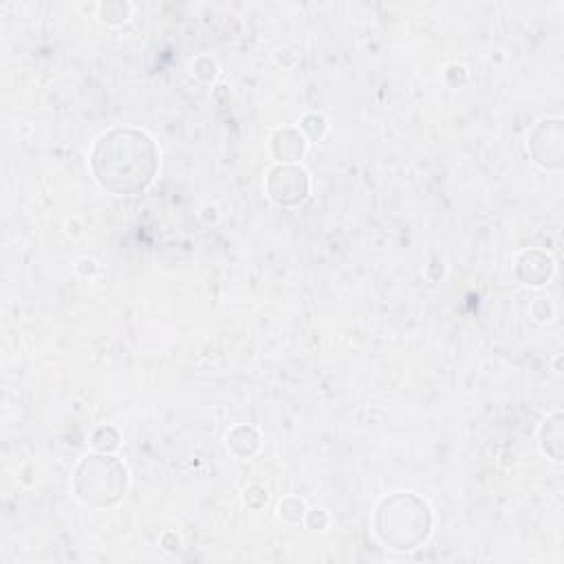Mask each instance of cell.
<instances>
[{"mask_svg": "<svg viewBox=\"0 0 564 564\" xmlns=\"http://www.w3.org/2000/svg\"><path fill=\"white\" fill-rule=\"evenodd\" d=\"M152 143L145 134L130 132V130H117L110 132L108 137H101L95 154H93V165L97 172V178L115 192H137L141 189L154 172V156L145 159H134L139 152L148 150Z\"/></svg>", "mask_w": 564, "mask_h": 564, "instance_id": "1", "label": "cell"}]
</instances>
